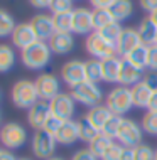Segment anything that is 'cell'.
Masks as SVG:
<instances>
[{
	"label": "cell",
	"instance_id": "21",
	"mask_svg": "<svg viewBox=\"0 0 157 160\" xmlns=\"http://www.w3.org/2000/svg\"><path fill=\"white\" fill-rule=\"evenodd\" d=\"M120 69H122V59L118 56H112L108 59H103L102 61L103 81H107V83H118Z\"/></svg>",
	"mask_w": 157,
	"mask_h": 160
},
{
	"label": "cell",
	"instance_id": "19",
	"mask_svg": "<svg viewBox=\"0 0 157 160\" xmlns=\"http://www.w3.org/2000/svg\"><path fill=\"white\" fill-rule=\"evenodd\" d=\"M112 116H113V113L110 111V108H108L107 105H97V106L90 108V111L86 113L85 118L88 120V122L93 125L97 130L102 132L103 127H105V123H107Z\"/></svg>",
	"mask_w": 157,
	"mask_h": 160
},
{
	"label": "cell",
	"instance_id": "32",
	"mask_svg": "<svg viewBox=\"0 0 157 160\" xmlns=\"http://www.w3.org/2000/svg\"><path fill=\"white\" fill-rule=\"evenodd\" d=\"M112 143H113V140H112V138H110V137H107V135H103V133L100 132V135H98L97 138H95L93 142H91L88 148H90L91 152H93V153H95V155H97V157L100 158V157H102V155L105 153V150H107V148H108V147H110Z\"/></svg>",
	"mask_w": 157,
	"mask_h": 160
},
{
	"label": "cell",
	"instance_id": "9",
	"mask_svg": "<svg viewBox=\"0 0 157 160\" xmlns=\"http://www.w3.org/2000/svg\"><path fill=\"white\" fill-rule=\"evenodd\" d=\"M36 89L39 94V99L42 101H51L61 93V83L59 79L51 72H42L36 78Z\"/></svg>",
	"mask_w": 157,
	"mask_h": 160
},
{
	"label": "cell",
	"instance_id": "37",
	"mask_svg": "<svg viewBox=\"0 0 157 160\" xmlns=\"http://www.w3.org/2000/svg\"><path fill=\"white\" fill-rule=\"evenodd\" d=\"M51 12L52 15L56 14H66V12H73V0H52L51 2Z\"/></svg>",
	"mask_w": 157,
	"mask_h": 160
},
{
	"label": "cell",
	"instance_id": "24",
	"mask_svg": "<svg viewBox=\"0 0 157 160\" xmlns=\"http://www.w3.org/2000/svg\"><path fill=\"white\" fill-rule=\"evenodd\" d=\"M139 34H140V39H142V44L145 46H154L155 44V39H157V24L150 17L144 19L140 25H139Z\"/></svg>",
	"mask_w": 157,
	"mask_h": 160
},
{
	"label": "cell",
	"instance_id": "25",
	"mask_svg": "<svg viewBox=\"0 0 157 160\" xmlns=\"http://www.w3.org/2000/svg\"><path fill=\"white\" fill-rule=\"evenodd\" d=\"M108 10L112 12L113 19L117 22H122V20H127L133 14V3L132 0H115V3Z\"/></svg>",
	"mask_w": 157,
	"mask_h": 160
},
{
	"label": "cell",
	"instance_id": "43",
	"mask_svg": "<svg viewBox=\"0 0 157 160\" xmlns=\"http://www.w3.org/2000/svg\"><path fill=\"white\" fill-rule=\"evenodd\" d=\"M90 3L95 8H110L115 3V0H90Z\"/></svg>",
	"mask_w": 157,
	"mask_h": 160
},
{
	"label": "cell",
	"instance_id": "49",
	"mask_svg": "<svg viewBox=\"0 0 157 160\" xmlns=\"http://www.w3.org/2000/svg\"><path fill=\"white\" fill-rule=\"evenodd\" d=\"M149 17H150V19H152V20H154V22L157 24V10H154V12H152V14H150Z\"/></svg>",
	"mask_w": 157,
	"mask_h": 160
},
{
	"label": "cell",
	"instance_id": "12",
	"mask_svg": "<svg viewBox=\"0 0 157 160\" xmlns=\"http://www.w3.org/2000/svg\"><path fill=\"white\" fill-rule=\"evenodd\" d=\"M73 32L80 34V36H90L91 32H95L93 10L85 7L73 10Z\"/></svg>",
	"mask_w": 157,
	"mask_h": 160
},
{
	"label": "cell",
	"instance_id": "10",
	"mask_svg": "<svg viewBox=\"0 0 157 160\" xmlns=\"http://www.w3.org/2000/svg\"><path fill=\"white\" fill-rule=\"evenodd\" d=\"M75 99L69 93H59L54 99L49 101L51 106V115L58 116L63 122H68V120H73V115H75Z\"/></svg>",
	"mask_w": 157,
	"mask_h": 160
},
{
	"label": "cell",
	"instance_id": "16",
	"mask_svg": "<svg viewBox=\"0 0 157 160\" xmlns=\"http://www.w3.org/2000/svg\"><path fill=\"white\" fill-rule=\"evenodd\" d=\"M49 116H51L49 101H42V99H39L32 108L27 110V123L34 130H42V127H44V123L47 122Z\"/></svg>",
	"mask_w": 157,
	"mask_h": 160
},
{
	"label": "cell",
	"instance_id": "51",
	"mask_svg": "<svg viewBox=\"0 0 157 160\" xmlns=\"http://www.w3.org/2000/svg\"><path fill=\"white\" fill-rule=\"evenodd\" d=\"M0 128H2V111H0Z\"/></svg>",
	"mask_w": 157,
	"mask_h": 160
},
{
	"label": "cell",
	"instance_id": "44",
	"mask_svg": "<svg viewBox=\"0 0 157 160\" xmlns=\"http://www.w3.org/2000/svg\"><path fill=\"white\" fill-rule=\"evenodd\" d=\"M140 2V7L144 8V10H147V12H154L157 10V0H139Z\"/></svg>",
	"mask_w": 157,
	"mask_h": 160
},
{
	"label": "cell",
	"instance_id": "2",
	"mask_svg": "<svg viewBox=\"0 0 157 160\" xmlns=\"http://www.w3.org/2000/svg\"><path fill=\"white\" fill-rule=\"evenodd\" d=\"M12 103L20 110H29L39 101L36 83L30 79H19L12 86Z\"/></svg>",
	"mask_w": 157,
	"mask_h": 160
},
{
	"label": "cell",
	"instance_id": "27",
	"mask_svg": "<svg viewBox=\"0 0 157 160\" xmlns=\"http://www.w3.org/2000/svg\"><path fill=\"white\" fill-rule=\"evenodd\" d=\"M15 64V52L10 46L0 44V72H8Z\"/></svg>",
	"mask_w": 157,
	"mask_h": 160
},
{
	"label": "cell",
	"instance_id": "38",
	"mask_svg": "<svg viewBox=\"0 0 157 160\" xmlns=\"http://www.w3.org/2000/svg\"><path fill=\"white\" fill-rule=\"evenodd\" d=\"M63 120H59L58 116H54V115H51L49 118H47V122L44 123V127H42V130L44 132H47L49 135H52L56 138V135H58V132L61 130V127H63Z\"/></svg>",
	"mask_w": 157,
	"mask_h": 160
},
{
	"label": "cell",
	"instance_id": "29",
	"mask_svg": "<svg viewBox=\"0 0 157 160\" xmlns=\"http://www.w3.org/2000/svg\"><path fill=\"white\" fill-rule=\"evenodd\" d=\"M78 130H80V140L86 142V143H91L100 135V130L95 128L86 118H81L78 122Z\"/></svg>",
	"mask_w": 157,
	"mask_h": 160
},
{
	"label": "cell",
	"instance_id": "26",
	"mask_svg": "<svg viewBox=\"0 0 157 160\" xmlns=\"http://www.w3.org/2000/svg\"><path fill=\"white\" fill-rule=\"evenodd\" d=\"M85 72H86V81L98 84V81L103 79L102 61L100 59H88V61H85Z\"/></svg>",
	"mask_w": 157,
	"mask_h": 160
},
{
	"label": "cell",
	"instance_id": "56",
	"mask_svg": "<svg viewBox=\"0 0 157 160\" xmlns=\"http://www.w3.org/2000/svg\"><path fill=\"white\" fill-rule=\"evenodd\" d=\"M0 153H2V148H0Z\"/></svg>",
	"mask_w": 157,
	"mask_h": 160
},
{
	"label": "cell",
	"instance_id": "11",
	"mask_svg": "<svg viewBox=\"0 0 157 160\" xmlns=\"http://www.w3.org/2000/svg\"><path fill=\"white\" fill-rule=\"evenodd\" d=\"M61 78L69 88L81 84L83 81H86V72H85V62L80 59H73V61L64 62V66L61 68Z\"/></svg>",
	"mask_w": 157,
	"mask_h": 160
},
{
	"label": "cell",
	"instance_id": "4",
	"mask_svg": "<svg viewBox=\"0 0 157 160\" xmlns=\"http://www.w3.org/2000/svg\"><path fill=\"white\" fill-rule=\"evenodd\" d=\"M76 103H81L85 106H97L102 103V98H103V93H102V88L97 84V83H90V81H83L81 84L71 88V93Z\"/></svg>",
	"mask_w": 157,
	"mask_h": 160
},
{
	"label": "cell",
	"instance_id": "6",
	"mask_svg": "<svg viewBox=\"0 0 157 160\" xmlns=\"http://www.w3.org/2000/svg\"><path fill=\"white\" fill-rule=\"evenodd\" d=\"M85 47H86V51L93 56V59H100V61L108 59V58H112V56H117L115 44H112L110 41H107V39L97 31L91 32L90 36L86 37Z\"/></svg>",
	"mask_w": 157,
	"mask_h": 160
},
{
	"label": "cell",
	"instance_id": "34",
	"mask_svg": "<svg viewBox=\"0 0 157 160\" xmlns=\"http://www.w3.org/2000/svg\"><path fill=\"white\" fill-rule=\"evenodd\" d=\"M122 120H123V116H117V115H113L112 118L108 120L107 123H105V127H103V130H102V133H103V135H107V137H110L112 140H115L117 135H118V130H120Z\"/></svg>",
	"mask_w": 157,
	"mask_h": 160
},
{
	"label": "cell",
	"instance_id": "40",
	"mask_svg": "<svg viewBox=\"0 0 157 160\" xmlns=\"http://www.w3.org/2000/svg\"><path fill=\"white\" fill-rule=\"evenodd\" d=\"M71 160H98V157L90 148H81L71 157Z\"/></svg>",
	"mask_w": 157,
	"mask_h": 160
},
{
	"label": "cell",
	"instance_id": "47",
	"mask_svg": "<svg viewBox=\"0 0 157 160\" xmlns=\"http://www.w3.org/2000/svg\"><path fill=\"white\" fill-rule=\"evenodd\" d=\"M0 160H19V158H17L10 150L5 148V150H2V153H0Z\"/></svg>",
	"mask_w": 157,
	"mask_h": 160
},
{
	"label": "cell",
	"instance_id": "55",
	"mask_svg": "<svg viewBox=\"0 0 157 160\" xmlns=\"http://www.w3.org/2000/svg\"><path fill=\"white\" fill-rule=\"evenodd\" d=\"M155 46H157V39H155Z\"/></svg>",
	"mask_w": 157,
	"mask_h": 160
},
{
	"label": "cell",
	"instance_id": "14",
	"mask_svg": "<svg viewBox=\"0 0 157 160\" xmlns=\"http://www.w3.org/2000/svg\"><path fill=\"white\" fill-rule=\"evenodd\" d=\"M12 46L17 47V49L24 51L25 47L32 46L34 42H37L39 39L36 36V32H34L32 25H30L29 22H22V24H17L14 32H12Z\"/></svg>",
	"mask_w": 157,
	"mask_h": 160
},
{
	"label": "cell",
	"instance_id": "17",
	"mask_svg": "<svg viewBox=\"0 0 157 160\" xmlns=\"http://www.w3.org/2000/svg\"><path fill=\"white\" fill-rule=\"evenodd\" d=\"M142 71L137 69L133 64H130L127 59H122V69H120V76H118V83L120 86H127L132 88L137 83L142 81Z\"/></svg>",
	"mask_w": 157,
	"mask_h": 160
},
{
	"label": "cell",
	"instance_id": "50",
	"mask_svg": "<svg viewBox=\"0 0 157 160\" xmlns=\"http://www.w3.org/2000/svg\"><path fill=\"white\" fill-rule=\"evenodd\" d=\"M47 160H64L63 157H51V158H47Z\"/></svg>",
	"mask_w": 157,
	"mask_h": 160
},
{
	"label": "cell",
	"instance_id": "1",
	"mask_svg": "<svg viewBox=\"0 0 157 160\" xmlns=\"http://www.w3.org/2000/svg\"><path fill=\"white\" fill-rule=\"evenodd\" d=\"M51 47L44 41H37L32 46L25 47L24 51H20V61L27 69L32 71H39V69L46 68L51 61Z\"/></svg>",
	"mask_w": 157,
	"mask_h": 160
},
{
	"label": "cell",
	"instance_id": "15",
	"mask_svg": "<svg viewBox=\"0 0 157 160\" xmlns=\"http://www.w3.org/2000/svg\"><path fill=\"white\" fill-rule=\"evenodd\" d=\"M29 24L32 25V29H34V32H36L39 41L49 42V39L56 34L54 22H52V15L37 14V15H34L32 19L29 20Z\"/></svg>",
	"mask_w": 157,
	"mask_h": 160
},
{
	"label": "cell",
	"instance_id": "41",
	"mask_svg": "<svg viewBox=\"0 0 157 160\" xmlns=\"http://www.w3.org/2000/svg\"><path fill=\"white\" fill-rule=\"evenodd\" d=\"M142 81L149 86L152 91H157V72L155 71H150V72H147V74H144Z\"/></svg>",
	"mask_w": 157,
	"mask_h": 160
},
{
	"label": "cell",
	"instance_id": "48",
	"mask_svg": "<svg viewBox=\"0 0 157 160\" xmlns=\"http://www.w3.org/2000/svg\"><path fill=\"white\" fill-rule=\"evenodd\" d=\"M149 111L157 113V91L152 93V98H150V103H149Z\"/></svg>",
	"mask_w": 157,
	"mask_h": 160
},
{
	"label": "cell",
	"instance_id": "22",
	"mask_svg": "<svg viewBox=\"0 0 157 160\" xmlns=\"http://www.w3.org/2000/svg\"><path fill=\"white\" fill-rule=\"evenodd\" d=\"M130 93H132V101H133V106L137 108H149V103H150V98H152V89L147 86L144 81L137 83L135 86L130 88Z\"/></svg>",
	"mask_w": 157,
	"mask_h": 160
},
{
	"label": "cell",
	"instance_id": "36",
	"mask_svg": "<svg viewBox=\"0 0 157 160\" xmlns=\"http://www.w3.org/2000/svg\"><path fill=\"white\" fill-rule=\"evenodd\" d=\"M155 150H152L149 145L140 143L133 148V160H154Z\"/></svg>",
	"mask_w": 157,
	"mask_h": 160
},
{
	"label": "cell",
	"instance_id": "28",
	"mask_svg": "<svg viewBox=\"0 0 157 160\" xmlns=\"http://www.w3.org/2000/svg\"><path fill=\"white\" fill-rule=\"evenodd\" d=\"M52 22H54L56 32L71 34V32H73V12H66V14H56V15H52Z\"/></svg>",
	"mask_w": 157,
	"mask_h": 160
},
{
	"label": "cell",
	"instance_id": "7",
	"mask_svg": "<svg viewBox=\"0 0 157 160\" xmlns=\"http://www.w3.org/2000/svg\"><path fill=\"white\" fill-rule=\"evenodd\" d=\"M56 138L49 135L44 130H36V133L32 135V142H30V148L32 153L37 158L47 160L51 157H54V150H56Z\"/></svg>",
	"mask_w": 157,
	"mask_h": 160
},
{
	"label": "cell",
	"instance_id": "31",
	"mask_svg": "<svg viewBox=\"0 0 157 160\" xmlns=\"http://www.w3.org/2000/svg\"><path fill=\"white\" fill-rule=\"evenodd\" d=\"M15 25H17V24H15L14 17L8 14L7 10L0 8V39H2V37H7V36H12Z\"/></svg>",
	"mask_w": 157,
	"mask_h": 160
},
{
	"label": "cell",
	"instance_id": "33",
	"mask_svg": "<svg viewBox=\"0 0 157 160\" xmlns=\"http://www.w3.org/2000/svg\"><path fill=\"white\" fill-rule=\"evenodd\" d=\"M122 31H123V27L120 25V22H117V20H115V22H112L110 25H107V27H103L102 31H97V32H100L105 39H107V41H110L112 44H117V41H118Z\"/></svg>",
	"mask_w": 157,
	"mask_h": 160
},
{
	"label": "cell",
	"instance_id": "54",
	"mask_svg": "<svg viewBox=\"0 0 157 160\" xmlns=\"http://www.w3.org/2000/svg\"><path fill=\"white\" fill-rule=\"evenodd\" d=\"M0 99H2V91H0Z\"/></svg>",
	"mask_w": 157,
	"mask_h": 160
},
{
	"label": "cell",
	"instance_id": "53",
	"mask_svg": "<svg viewBox=\"0 0 157 160\" xmlns=\"http://www.w3.org/2000/svg\"><path fill=\"white\" fill-rule=\"evenodd\" d=\"M19 160H30V158H19Z\"/></svg>",
	"mask_w": 157,
	"mask_h": 160
},
{
	"label": "cell",
	"instance_id": "20",
	"mask_svg": "<svg viewBox=\"0 0 157 160\" xmlns=\"http://www.w3.org/2000/svg\"><path fill=\"white\" fill-rule=\"evenodd\" d=\"M76 140H80V130H78V122L68 120L63 123V127L56 135V142L61 145H71Z\"/></svg>",
	"mask_w": 157,
	"mask_h": 160
},
{
	"label": "cell",
	"instance_id": "18",
	"mask_svg": "<svg viewBox=\"0 0 157 160\" xmlns=\"http://www.w3.org/2000/svg\"><path fill=\"white\" fill-rule=\"evenodd\" d=\"M49 47L54 54H59V56H64V54H69L75 47V39H73L71 34H63V32H56L54 36L49 39Z\"/></svg>",
	"mask_w": 157,
	"mask_h": 160
},
{
	"label": "cell",
	"instance_id": "5",
	"mask_svg": "<svg viewBox=\"0 0 157 160\" xmlns=\"http://www.w3.org/2000/svg\"><path fill=\"white\" fill-rule=\"evenodd\" d=\"M25 142H27V132L20 123L8 122L2 125V128H0V143L7 150L20 148Z\"/></svg>",
	"mask_w": 157,
	"mask_h": 160
},
{
	"label": "cell",
	"instance_id": "30",
	"mask_svg": "<svg viewBox=\"0 0 157 160\" xmlns=\"http://www.w3.org/2000/svg\"><path fill=\"white\" fill-rule=\"evenodd\" d=\"M112 22H115L112 12L108 8H95L93 10V25L95 31H102L103 27L110 25Z\"/></svg>",
	"mask_w": 157,
	"mask_h": 160
},
{
	"label": "cell",
	"instance_id": "3",
	"mask_svg": "<svg viewBox=\"0 0 157 160\" xmlns=\"http://www.w3.org/2000/svg\"><path fill=\"white\" fill-rule=\"evenodd\" d=\"M107 106L117 116H123L125 113H128L130 108L133 106L130 88H127V86H117V88H113L107 96Z\"/></svg>",
	"mask_w": 157,
	"mask_h": 160
},
{
	"label": "cell",
	"instance_id": "23",
	"mask_svg": "<svg viewBox=\"0 0 157 160\" xmlns=\"http://www.w3.org/2000/svg\"><path fill=\"white\" fill-rule=\"evenodd\" d=\"M149 47L150 46H145V44H140L139 47H135V49L130 52L127 58V61L130 64H133L137 69H140V71H144L145 68H149Z\"/></svg>",
	"mask_w": 157,
	"mask_h": 160
},
{
	"label": "cell",
	"instance_id": "45",
	"mask_svg": "<svg viewBox=\"0 0 157 160\" xmlns=\"http://www.w3.org/2000/svg\"><path fill=\"white\" fill-rule=\"evenodd\" d=\"M52 0H29V3L36 8H49Z\"/></svg>",
	"mask_w": 157,
	"mask_h": 160
},
{
	"label": "cell",
	"instance_id": "39",
	"mask_svg": "<svg viewBox=\"0 0 157 160\" xmlns=\"http://www.w3.org/2000/svg\"><path fill=\"white\" fill-rule=\"evenodd\" d=\"M122 152H123V147H122L120 143H115V142H113V143L105 150V153L100 158L102 160H120Z\"/></svg>",
	"mask_w": 157,
	"mask_h": 160
},
{
	"label": "cell",
	"instance_id": "52",
	"mask_svg": "<svg viewBox=\"0 0 157 160\" xmlns=\"http://www.w3.org/2000/svg\"><path fill=\"white\" fill-rule=\"evenodd\" d=\"M154 160H157V150H155V155H154Z\"/></svg>",
	"mask_w": 157,
	"mask_h": 160
},
{
	"label": "cell",
	"instance_id": "13",
	"mask_svg": "<svg viewBox=\"0 0 157 160\" xmlns=\"http://www.w3.org/2000/svg\"><path fill=\"white\" fill-rule=\"evenodd\" d=\"M140 44H142V39H140L139 31L133 27H127V29L122 31L118 41H117V44H115L117 54L122 56V58H127L135 47H139Z\"/></svg>",
	"mask_w": 157,
	"mask_h": 160
},
{
	"label": "cell",
	"instance_id": "46",
	"mask_svg": "<svg viewBox=\"0 0 157 160\" xmlns=\"http://www.w3.org/2000/svg\"><path fill=\"white\" fill-rule=\"evenodd\" d=\"M120 160H133V148H128V147H123V152H122Z\"/></svg>",
	"mask_w": 157,
	"mask_h": 160
},
{
	"label": "cell",
	"instance_id": "42",
	"mask_svg": "<svg viewBox=\"0 0 157 160\" xmlns=\"http://www.w3.org/2000/svg\"><path fill=\"white\" fill-rule=\"evenodd\" d=\"M149 68L150 71L157 72V46H150L149 47Z\"/></svg>",
	"mask_w": 157,
	"mask_h": 160
},
{
	"label": "cell",
	"instance_id": "8",
	"mask_svg": "<svg viewBox=\"0 0 157 160\" xmlns=\"http://www.w3.org/2000/svg\"><path fill=\"white\" fill-rule=\"evenodd\" d=\"M117 140L122 143V147H128V148H135L137 145L142 143V127H139L133 120L123 118L118 130Z\"/></svg>",
	"mask_w": 157,
	"mask_h": 160
},
{
	"label": "cell",
	"instance_id": "35",
	"mask_svg": "<svg viewBox=\"0 0 157 160\" xmlns=\"http://www.w3.org/2000/svg\"><path fill=\"white\" fill-rule=\"evenodd\" d=\"M142 130L149 135H157V113L147 111L142 118Z\"/></svg>",
	"mask_w": 157,
	"mask_h": 160
}]
</instances>
